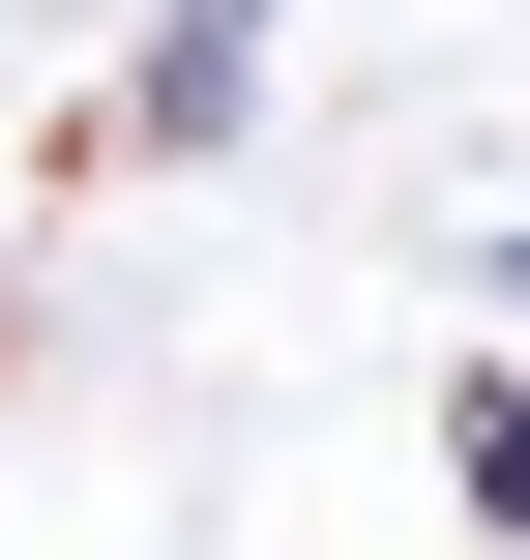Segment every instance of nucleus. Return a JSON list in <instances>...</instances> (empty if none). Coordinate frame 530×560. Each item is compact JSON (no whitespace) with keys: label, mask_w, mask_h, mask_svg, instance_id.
<instances>
[{"label":"nucleus","mask_w":530,"mask_h":560,"mask_svg":"<svg viewBox=\"0 0 530 560\" xmlns=\"http://www.w3.org/2000/svg\"><path fill=\"white\" fill-rule=\"evenodd\" d=\"M236 89H266V30H236V0H177V30H148V89H118V148H236Z\"/></svg>","instance_id":"nucleus-1"},{"label":"nucleus","mask_w":530,"mask_h":560,"mask_svg":"<svg viewBox=\"0 0 530 560\" xmlns=\"http://www.w3.org/2000/svg\"><path fill=\"white\" fill-rule=\"evenodd\" d=\"M443 472H472V532H530V354H472V413H443Z\"/></svg>","instance_id":"nucleus-2"},{"label":"nucleus","mask_w":530,"mask_h":560,"mask_svg":"<svg viewBox=\"0 0 530 560\" xmlns=\"http://www.w3.org/2000/svg\"><path fill=\"white\" fill-rule=\"evenodd\" d=\"M502 325H530V266H502Z\"/></svg>","instance_id":"nucleus-3"}]
</instances>
